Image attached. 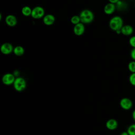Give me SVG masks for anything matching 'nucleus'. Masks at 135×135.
<instances>
[{
	"label": "nucleus",
	"mask_w": 135,
	"mask_h": 135,
	"mask_svg": "<svg viewBox=\"0 0 135 135\" xmlns=\"http://www.w3.org/2000/svg\"><path fill=\"white\" fill-rule=\"evenodd\" d=\"M130 56H131V57L134 61H135V47L133 48V49L131 50L130 53Z\"/></svg>",
	"instance_id": "nucleus-21"
},
{
	"label": "nucleus",
	"mask_w": 135,
	"mask_h": 135,
	"mask_svg": "<svg viewBox=\"0 0 135 135\" xmlns=\"http://www.w3.org/2000/svg\"><path fill=\"white\" fill-rule=\"evenodd\" d=\"M45 11L41 6H36L32 9L31 16L34 19H40L44 17Z\"/></svg>",
	"instance_id": "nucleus-4"
},
{
	"label": "nucleus",
	"mask_w": 135,
	"mask_h": 135,
	"mask_svg": "<svg viewBox=\"0 0 135 135\" xmlns=\"http://www.w3.org/2000/svg\"><path fill=\"white\" fill-rule=\"evenodd\" d=\"M110 3H113V4H117L120 0H108Z\"/></svg>",
	"instance_id": "nucleus-22"
},
{
	"label": "nucleus",
	"mask_w": 135,
	"mask_h": 135,
	"mask_svg": "<svg viewBox=\"0 0 135 135\" xmlns=\"http://www.w3.org/2000/svg\"><path fill=\"white\" fill-rule=\"evenodd\" d=\"M71 22L74 24L76 25L81 22V20L79 15H74L71 18Z\"/></svg>",
	"instance_id": "nucleus-16"
},
{
	"label": "nucleus",
	"mask_w": 135,
	"mask_h": 135,
	"mask_svg": "<svg viewBox=\"0 0 135 135\" xmlns=\"http://www.w3.org/2000/svg\"><path fill=\"white\" fill-rule=\"evenodd\" d=\"M123 24L122 18L119 16H115L110 19L109 25L112 30L116 32L121 29L122 27L123 26Z\"/></svg>",
	"instance_id": "nucleus-1"
},
{
	"label": "nucleus",
	"mask_w": 135,
	"mask_h": 135,
	"mask_svg": "<svg viewBox=\"0 0 135 135\" xmlns=\"http://www.w3.org/2000/svg\"><path fill=\"white\" fill-rule=\"evenodd\" d=\"M13 84L15 90L18 92L23 91L26 86L25 80L21 77H17Z\"/></svg>",
	"instance_id": "nucleus-3"
},
{
	"label": "nucleus",
	"mask_w": 135,
	"mask_h": 135,
	"mask_svg": "<svg viewBox=\"0 0 135 135\" xmlns=\"http://www.w3.org/2000/svg\"><path fill=\"white\" fill-rule=\"evenodd\" d=\"M132 118H133V119L135 121V110L133 111L132 114Z\"/></svg>",
	"instance_id": "nucleus-23"
},
{
	"label": "nucleus",
	"mask_w": 135,
	"mask_h": 135,
	"mask_svg": "<svg viewBox=\"0 0 135 135\" xmlns=\"http://www.w3.org/2000/svg\"><path fill=\"white\" fill-rule=\"evenodd\" d=\"M129 135H135V124H131L127 129Z\"/></svg>",
	"instance_id": "nucleus-17"
},
{
	"label": "nucleus",
	"mask_w": 135,
	"mask_h": 135,
	"mask_svg": "<svg viewBox=\"0 0 135 135\" xmlns=\"http://www.w3.org/2000/svg\"><path fill=\"white\" fill-rule=\"evenodd\" d=\"M128 69L132 73H135V61H131L128 64Z\"/></svg>",
	"instance_id": "nucleus-18"
},
{
	"label": "nucleus",
	"mask_w": 135,
	"mask_h": 135,
	"mask_svg": "<svg viewBox=\"0 0 135 135\" xmlns=\"http://www.w3.org/2000/svg\"><path fill=\"white\" fill-rule=\"evenodd\" d=\"M134 6H135V5H134Z\"/></svg>",
	"instance_id": "nucleus-25"
},
{
	"label": "nucleus",
	"mask_w": 135,
	"mask_h": 135,
	"mask_svg": "<svg viewBox=\"0 0 135 135\" xmlns=\"http://www.w3.org/2000/svg\"><path fill=\"white\" fill-rule=\"evenodd\" d=\"M133 32V28L130 25H123L121 29V33L124 35H130Z\"/></svg>",
	"instance_id": "nucleus-12"
},
{
	"label": "nucleus",
	"mask_w": 135,
	"mask_h": 135,
	"mask_svg": "<svg viewBox=\"0 0 135 135\" xmlns=\"http://www.w3.org/2000/svg\"><path fill=\"white\" fill-rule=\"evenodd\" d=\"M120 105L123 109L127 110L130 109L132 107V102L129 98H123L121 99L120 101Z\"/></svg>",
	"instance_id": "nucleus-7"
},
{
	"label": "nucleus",
	"mask_w": 135,
	"mask_h": 135,
	"mask_svg": "<svg viewBox=\"0 0 135 135\" xmlns=\"http://www.w3.org/2000/svg\"><path fill=\"white\" fill-rule=\"evenodd\" d=\"M120 135H129L128 133L127 132V131H124V132H122Z\"/></svg>",
	"instance_id": "nucleus-24"
},
{
	"label": "nucleus",
	"mask_w": 135,
	"mask_h": 135,
	"mask_svg": "<svg viewBox=\"0 0 135 135\" xmlns=\"http://www.w3.org/2000/svg\"><path fill=\"white\" fill-rule=\"evenodd\" d=\"M1 52L5 55H8L13 52L14 47L9 43H4L1 46Z\"/></svg>",
	"instance_id": "nucleus-6"
},
{
	"label": "nucleus",
	"mask_w": 135,
	"mask_h": 135,
	"mask_svg": "<svg viewBox=\"0 0 135 135\" xmlns=\"http://www.w3.org/2000/svg\"><path fill=\"white\" fill-rule=\"evenodd\" d=\"M15 79L16 78L15 77V75L13 74L8 73L5 74L3 76L2 81L3 83L5 85H9L14 83V82Z\"/></svg>",
	"instance_id": "nucleus-5"
},
{
	"label": "nucleus",
	"mask_w": 135,
	"mask_h": 135,
	"mask_svg": "<svg viewBox=\"0 0 135 135\" xmlns=\"http://www.w3.org/2000/svg\"><path fill=\"white\" fill-rule=\"evenodd\" d=\"M116 6L115 4L109 3L107 4L104 7V12L107 15H111L115 11Z\"/></svg>",
	"instance_id": "nucleus-11"
},
{
	"label": "nucleus",
	"mask_w": 135,
	"mask_h": 135,
	"mask_svg": "<svg viewBox=\"0 0 135 135\" xmlns=\"http://www.w3.org/2000/svg\"><path fill=\"white\" fill-rule=\"evenodd\" d=\"M32 11V9H31V8L28 6H24L21 10L22 14L25 16H29L31 15Z\"/></svg>",
	"instance_id": "nucleus-15"
},
{
	"label": "nucleus",
	"mask_w": 135,
	"mask_h": 135,
	"mask_svg": "<svg viewBox=\"0 0 135 135\" xmlns=\"http://www.w3.org/2000/svg\"><path fill=\"white\" fill-rule=\"evenodd\" d=\"M129 82L131 85L135 86V73H132L129 78Z\"/></svg>",
	"instance_id": "nucleus-19"
},
{
	"label": "nucleus",
	"mask_w": 135,
	"mask_h": 135,
	"mask_svg": "<svg viewBox=\"0 0 135 135\" xmlns=\"http://www.w3.org/2000/svg\"><path fill=\"white\" fill-rule=\"evenodd\" d=\"M118 122L114 119H109L105 123V126L107 129L110 130H115L118 127Z\"/></svg>",
	"instance_id": "nucleus-13"
},
{
	"label": "nucleus",
	"mask_w": 135,
	"mask_h": 135,
	"mask_svg": "<svg viewBox=\"0 0 135 135\" xmlns=\"http://www.w3.org/2000/svg\"><path fill=\"white\" fill-rule=\"evenodd\" d=\"M55 21V16L51 14H48L44 16L43 18V23L47 26H50L53 25Z\"/></svg>",
	"instance_id": "nucleus-9"
},
{
	"label": "nucleus",
	"mask_w": 135,
	"mask_h": 135,
	"mask_svg": "<svg viewBox=\"0 0 135 135\" xmlns=\"http://www.w3.org/2000/svg\"><path fill=\"white\" fill-rule=\"evenodd\" d=\"M85 32V26L83 23L80 22L74 25L73 27V32L77 36L82 35Z\"/></svg>",
	"instance_id": "nucleus-8"
},
{
	"label": "nucleus",
	"mask_w": 135,
	"mask_h": 135,
	"mask_svg": "<svg viewBox=\"0 0 135 135\" xmlns=\"http://www.w3.org/2000/svg\"><path fill=\"white\" fill-rule=\"evenodd\" d=\"M129 43L133 48L135 47V36H133L130 38Z\"/></svg>",
	"instance_id": "nucleus-20"
},
{
	"label": "nucleus",
	"mask_w": 135,
	"mask_h": 135,
	"mask_svg": "<svg viewBox=\"0 0 135 135\" xmlns=\"http://www.w3.org/2000/svg\"><path fill=\"white\" fill-rule=\"evenodd\" d=\"M81 22L83 24L91 23L94 20L93 13L88 9L82 10L79 15Z\"/></svg>",
	"instance_id": "nucleus-2"
},
{
	"label": "nucleus",
	"mask_w": 135,
	"mask_h": 135,
	"mask_svg": "<svg viewBox=\"0 0 135 135\" xmlns=\"http://www.w3.org/2000/svg\"><path fill=\"white\" fill-rule=\"evenodd\" d=\"M13 53L16 56H21L24 53V49L22 46L18 45L14 47Z\"/></svg>",
	"instance_id": "nucleus-14"
},
{
	"label": "nucleus",
	"mask_w": 135,
	"mask_h": 135,
	"mask_svg": "<svg viewBox=\"0 0 135 135\" xmlns=\"http://www.w3.org/2000/svg\"><path fill=\"white\" fill-rule=\"evenodd\" d=\"M5 22H6V24L8 26L14 27L17 24V20L14 15L9 14L6 16L5 18Z\"/></svg>",
	"instance_id": "nucleus-10"
}]
</instances>
